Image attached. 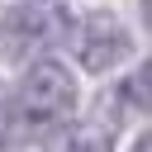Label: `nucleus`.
I'll list each match as a JSON object with an SVG mask.
<instances>
[{
  "label": "nucleus",
  "instance_id": "f257e3e1",
  "mask_svg": "<svg viewBox=\"0 0 152 152\" xmlns=\"http://www.w3.org/2000/svg\"><path fill=\"white\" fill-rule=\"evenodd\" d=\"M14 109L24 124H52L76 109V81L62 62H33L14 90Z\"/></svg>",
  "mask_w": 152,
  "mask_h": 152
},
{
  "label": "nucleus",
  "instance_id": "423d86ee",
  "mask_svg": "<svg viewBox=\"0 0 152 152\" xmlns=\"http://www.w3.org/2000/svg\"><path fill=\"white\" fill-rule=\"evenodd\" d=\"M128 152H152V133H142V138H138V142H133Z\"/></svg>",
  "mask_w": 152,
  "mask_h": 152
},
{
  "label": "nucleus",
  "instance_id": "f03ea898",
  "mask_svg": "<svg viewBox=\"0 0 152 152\" xmlns=\"http://www.w3.org/2000/svg\"><path fill=\"white\" fill-rule=\"evenodd\" d=\"M62 28H66V14L52 0H19V5H5V14H0V48H5V57L19 62L33 48H48Z\"/></svg>",
  "mask_w": 152,
  "mask_h": 152
},
{
  "label": "nucleus",
  "instance_id": "7ed1b4c3",
  "mask_svg": "<svg viewBox=\"0 0 152 152\" xmlns=\"http://www.w3.org/2000/svg\"><path fill=\"white\" fill-rule=\"evenodd\" d=\"M128 48H133V38H128L124 19L109 14V10L86 14L81 28H76V57H81L86 71H109V66H119V62L128 57Z\"/></svg>",
  "mask_w": 152,
  "mask_h": 152
},
{
  "label": "nucleus",
  "instance_id": "6e6552de",
  "mask_svg": "<svg viewBox=\"0 0 152 152\" xmlns=\"http://www.w3.org/2000/svg\"><path fill=\"white\" fill-rule=\"evenodd\" d=\"M142 14H147V24H152V0H142Z\"/></svg>",
  "mask_w": 152,
  "mask_h": 152
},
{
  "label": "nucleus",
  "instance_id": "20e7f679",
  "mask_svg": "<svg viewBox=\"0 0 152 152\" xmlns=\"http://www.w3.org/2000/svg\"><path fill=\"white\" fill-rule=\"evenodd\" d=\"M119 100L128 104V109H142V114H152V62H142L124 86H119Z\"/></svg>",
  "mask_w": 152,
  "mask_h": 152
},
{
  "label": "nucleus",
  "instance_id": "39448f33",
  "mask_svg": "<svg viewBox=\"0 0 152 152\" xmlns=\"http://www.w3.org/2000/svg\"><path fill=\"white\" fill-rule=\"evenodd\" d=\"M57 152H114V138L104 128H71Z\"/></svg>",
  "mask_w": 152,
  "mask_h": 152
},
{
  "label": "nucleus",
  "instance_id": "0eeeda50",
  "mask_svg": "<svg viewBox=\"0 0 152 152\" xmlns=\"http://www.w3.org/2000/svg\"><path fill=\"white\" fill-rule=\"evenodd\" d=\"M10 114V90H5V81H0V119Z\"/></svg>",
  "mask_w": 152,
  "mask_h": 152
}]
</instances>
